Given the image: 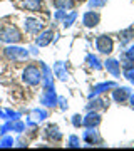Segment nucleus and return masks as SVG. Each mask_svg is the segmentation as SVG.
Wrapping results in <instances>:
<instances>
[{
    "label": "nucleus",
    "mask_w": 134,
    "mask_h": 151,
    "mask_svg": "<svg viewBox=\"0 0 134 151\" xmlns=\"http://www.w3.org/2000/svg\"><path fill=\"white\" fill-rule=\"evenodd\" d=\"M22 79L25 84L29 86H37L42 82V72L37 65H27L24 69V74H22Z\"/></svg>",
    "instance_id": "nucleus-1"
},
{
    "label": "nucleus",
    "mask_w": 134,
    "mask_h": 151,
    "mask_svg": "<svg viewBox=\"0 0 134 151\" xmlns=\"http://www.w3.org/2000/svg\"><path fill=\"white\" fill-rule=\"evenodd\" d=\"M0 40L7 42V44H19V42H22V34L17 27L7 25V27L0 29Z\"/></svg>",
    "instance_id": "nucleus-2"
},
{
    "label": "nucleus",
    "mask_w": 134,
    "mask_h": 151,
    "mask_svg": "<svg viewBox=\"0 0 134 151\" xmlns=\"http://www.w3.org/2000/svg\"><path fill=\"white\" fill-rule=\"evenodd\" d=\"M4 54L9 60H22V59H27L30 52L24 47H17V45H9V47L4 50Z\"/></svg>",
    "instance_id": "nucleus-3"
},
{
    "label": "nucleus",
    "mask_w": 134,
    "mask_h": 151,
    "mask_svg": "<svg viewBox=\"0 0 134 151\" xmlns=\"http://www.w3.org/2000/svg\"><path fill=\"white\" fill-rule=\"evenodd\" d=\"M96 49L101 52V54H111L114 50V42L113 39L109 37V35H99L96 39Z\"/></svg>",
    "instance_id": "nucleus-4"
},
{
    "label": "nucleus",
    "mask_w": 134,
    "mask_h": 151,
    "mask_svg": "<svg viewBox=\"0 0 134 151\" xmlns=\"http://www.w3.org/2000/svg\"><path fill=\"white\" fill-rule=\"evenodd\" d=\"M59 97L55 96V89H44V92L40 94V104L45 108H55Z\"/></svg>",
    "instance_id": "nucleus-5"
},
{
    "label": "nucleus",
    "mask_w": 134,
    "mask_h": 151,
    "mask_svg": "<svg viewBox=\"0 0 134 151\" xmlns=\"http://www.w3.org/2000/svg\"><path fill=\"white\" fill-rule=\"evenodd\" d=\"M82 139L86 145L94 146L101 143V134H99V131H96V128H86V131L82 133Z\"/></svg>",
    "instance_id": "nucleus-6"
},
{
    "label": "nucleus",
    "mask_w": 134,
    "mask_h": 151,
    "mask_svg": "<svg viewBox=\"0 0 134 151\" xmlns=\"http://www.w3.org/2000/svg\"><path fill=\"white\" fill-rule=\"evenodd\" d=\"M99 22H101V14L96 12V10H87L86 14L82 15V24H84L87 29L96 27Z\"/></svg>",
    "instance_id": "nucleus-7"
},
{
    "label": "nucleus",
    "mask_w": 134,
    "mask_h": 151,
    "mask_svg": "<svg viewBox=\"0 0 134 151\" xmlns=\"http://www.w3.org/2000/svg\"><path fill=\"white\" fill-rule=\"evenodd\" d=\"M99 124H101V114L97 111H89L82 118V126L84 128H97Z\"/></svg>",
    "instance_id": "nucleus-8"
},
{
    "label": "nucleus",
    "mask_w": 134,
    "mask_h": 151,
    "mask_svg": "<svg viewBox=\"0 0 134 151\" xmlns=\"http://www.w3.org/2000/svg\"><path fill=\"white\" fill-rule=\"evenodd\" d=\"M44 136L49 141H52V143H59L62 139V133H60L59 126H55V124H49L47 128L44 129Z\"/></svg>",
    "instance_id": "nucleus-9"
},
{
    "label": "nucleus",
    "mask_w": 134,
    "mask_h": 151,
    "mask_svg": "<svg viewBox=\"0 0 134 151\" xmlns=\"http://www.w3.org/2000/svg\"><path fill=\"white\" fill-rule=\"evenodd\" d=\"M24 128H25V124L22 123L20 119H14V121H9V123H5L2 128H0V133L2 134H5L7 131H15V133H22L24 131Z\"/></svg>",
    "instance_id": "nucleus-10"
},
{
    "label": "nucleus",
    "mask_w": 134,
    "mask_h": 151,
    "mask_svg": "<svg viewBox=\"0 0 134 151\" xmlns=\"http://www.w3.org/2000/svg\"><path fill=\"white\" fill-rule=\"evenodd\" d=\"M54 39V30L52 29H49V30H42V32H39V37L35 39V45L37 47H45L49 44L52 42Z\"/></svg>",
    "instance_id": "nucleus-11"
},
{
    "label": "nucleus",
    "mask_w": 134,
    "mask_h": 151,
    "mask_svg": "<svg viewBox=\"0 0 134 151\" xmlns=\"http://www.w3.org/2000/svg\"><path fill=\"white\" fill-rule=\"evenodd\" d=\"M118 84L114 81H107V82H101V84H96V86L92 87V92L89 94V99H92V97L99 96V94H102V92H106L107 89H111V87H116Z\"/></svg>",
    "instance_id": "nucleus-12"
},
{
    "label": "nucleus",
    "mask_w": 134,
    "mask_h": 151,
    "mask_svg": "<svg viewBox=\"0 0 134 151\" xmlns=\"http://www.w3.org/2000/svg\"><path fill=\"white\" fill-rule=\"evenodd\" d=\"M131 96V89L129 87H118L116 86V91H113V99L116 103H126Z\"/></svg>",
    "instance_id": "nucleus-13"
},
{
    "label": "nucleus",
    "mask_w": 134,
    "mask_h": 151,
    "mask_svg": "<svg viewBox=\"0 0 134 151\" xmlns=\"http://www.w3.org/2000/svg\"><path fill=\"white\" fill-rule=\"evenodd\" d=\"M25 30L29 34H39L44 30V24L40 20H37V19H27L25 20Z\"/></svg>",
    "instance_id": "nucleus-14"
},
{
    "label": "nucleus",
    "mask_w": 134,
    "mask_h": 151,
    "mask_svg": "<svg viewBox=\"0 0 134 151\" xmlns=\"http://www.w3.org/2000/svg\"><path fill=\"white\" fill-rule=\"evenodd\" d=\"M104 67L107 69V72H111L114 77H119L121 76V64H119L116 59H107L104 62Z\"/></svg>",
    "instance_id": "nucleus-15"
},
{
    "label": "nucleus",
    "mask_w": 134,
    "mask_h": 151,
    "mask_svg": "<svg viewBox=\"0 0 134 151\" xmlns=\"http://www.w3.org/2000/svg\"><path fill=\"white\" fill-rule=\"evenodd\" d=\"M22 7L30 12H40L44 10L42 0H22Z\"/></svg>",
    "instance_id": "nucleus-16"
},
{
    "label": "nucleus",
    "mask_w": 134,
    "mask_h": 151,
    "mask_svg": "<svg viewBox=\"0 0 134 151\" xmlns=\"http://www.w3.org/2000/svg\"><path fill=\"white\" fill-rule=\"evenodd\" d=\"M133 39H134V27H128L119 32V42H121V45H128Z\"/></svg>",
    "instance_id": "nucleus-17"
},
{
    "label": "nucleus",
    "mask_w": 134,
    "mask_h": 151,
    "mask_svg": "<svg viewBox=\"0 0 134 151\" xmlns=\"http://www.w3.org/2000/svg\"><path fill=\"white\" fill-rule=\"evenodd\" d=\"M52 4L55 9H59V10H72L75 5V0H52Z\"/></svg>",
    "instance_id": "nucleus-18"
},
{
    "label": "nucleus",
    "mask_w": 134,
    "mask_h": 151,
    "mask_svg": "<svg viewBox=\"0 0 134 151\" xmlns=\"http://www.w3.org/2000/svg\"><path fill=\"white\" fill-rule=\"evenodd\" d=\"M54 74L57 76L60 81H67L69 79V72L64 69V62H55L54 64Z\"/></svg>",
    "instance_id": "nucleus-19"
},
{
    "label": "nucleus",
    "mask_w": 134,
    "mask_h": 151,
    "mask_svg": "<svg viewBox=\"0 0 134 151\" xmlns=\"http://www.w3.org/2000/svg\"><path fill=\"white\" fill-rule=\"evenodd\" d=\"M99 108H102V109H106L107 108V103L104 101V99H101V97H92L91 101H89V104H87V109L89 111H96V109H99Z\"/></svg>",
    "instance_id": "nucleus-20"
},
{
    "label": "nucleus",
    "mask_w": 134,
    "mask_h": 151,
    "mask_svg": "<svg viewBox=\"0 0 134 151\" xmlns=\"http://www.w3.org/2000/svg\"><path fill=\"white\" fill-rule=\"evenodd\" d=\"M123 72H124V77L129 79V81L134 84V62H124L123 64Z\"/></svg>",
    "instance_id": "nucleus-21"
},
{
    "label": "nucleus",
    "mask_w": 134,
    "mask_h": 151,
    "mask_svg": "<svg viewBox=\"0 0 134 151\" xmlns=\"http://www.w3.org/2000/svg\"><path fill=\"white\" fill-rule=\"evenodd\" d=\"M86 62H87V65L91 67V69H96V70H101L102 69V64H101V60L97 59L94 54H87V57H86Z\"/></svg>",
    "instance_id": "nucleus-22"
},
{
    "label": "nucleus",
    "mask_w": 134,
    "mask_h": 151,
    "mask_svg": "<svg viewBox=\"0 0 134 151\" xmlns=\"http://www.w3.org/2000/svg\"><path fill=\"white\" fill-rule=\"evenodd\" d=\"M32 116H34V119L37 121V123H40V121H44V119L49 116V113L45 111V109H40V108H35L32 111Z\"/></svg>",
    "instance_id": "nucleus-23"
},
{
    "label": "nucleus",
    "mask_w": 134,
    "mask_h": 151,
    "mask_svg": "<svg viewBox=\"0 0 134 151\" xmlns=\"http://www.w3.org/2000/svg\"><path fill=\"white\" fill-rule=\"evenodd\" d=\"M75 19H77V12H70L69 15H65V17H64V27H65V29L70 27V25L75 22Z\"/></svg>",
    "instance_id": "nucleus-24"
},
{
    "label": "nucleus",
    "mask_w": 134,
    "mask_h": 151,
    "mask_svg": "<svg viewBox=\"0 0 134 151\" xmlns=\"http://www.w3.org/2000/svg\"><path fill=\"white\" fill-rule=\"evenodd\" d=\"M14 139H12L10 136H4V138H0V148H10L14 146Z\"/></svg>",
    "instance_id": "nucleus-25"
},
{
    "label": "nucleus",
    "mask_w": 134,
    "mask_h": 151,
    "mask_svg": "<svg viewBox=\"0 0 134 151\" xmlns=\"http://www.w3.org/2000/svg\"><path fill=\"white\" fill-rule=\"evenodd\" d=\"M124 59L129 60V62H134V45H129L124 52Z\"/></svg>",
    "instance_id": "nucleus-26"
},
{
    "label": "nucleus",
    "mask_w": 134,
    "mask_h": 151,
    "mask_svg": "<svg viewBox=\"0 0 134 151\" xmlns=\"http://www.w3.org/2000/svg\"><path fill=\"white\" fill-rule=\"evenodd\" d=\"M67 146H69V148H79L80 146V139L79 138H77V136H69V141H67Z\"/></svg>",
    "instance_id": "nucleus-27"
},
{
    "label": "nucleus",
    "mask_w": 134,
    "mask_h": 151,
    "mask_svg": "<svg viewBox=\"0 0 134 151\" xmlns=\"http://www.w3.org/2000/svg\"><path fill=\"white\" fill-rule=\"evenodd\" d=\"M106 0H89V7L91 9H97V7H104Z\"/></svg>",
    "instance_id": "nucleus-28"
},
{
    "label": "nucleus",
    "mask_w": 134,
    "mask_h": 151,
    "mask_svg": "<svg viewBox=\"0 0 134 151\" xmlns=\"http://www.w3.org/2000/svg\"><path fill=\"white\" fill-rule=\"evenodd\" d=\"M72 124H74L75 128H80L82 126V116L80 114H74L72 116Z\"/></svg>",
    "instance_id": "nucleus-29"
},
{
    "label": "nucleus",
    "mask_w": 134,
    "mask_h": 151,
    "mask_svg": "<svg viewBox=\"0 0 134 151\" xmlns=\"http://www.w3.org/2000/svg\"><path fill=\"white\" fill-rule=\"evenodd\" d=\"M65 15H67V12H65V10H57V12H55V15H54V17H55L57 20H62V19H64Z\"/></svg>",
    "instance_id": "nucleus-30"
},
{
    "label": "nucleus",
    "mask_w": 134,
    "mask_h": 151,
    "mask_svg": "<svg viewBox=\"0 0 134 151\" xmlns=\"http://www.w3.org/2000/svg\"><path fill=\"white\" fill-rule=\"evenodd\" d=\"M57 103L60 104V109H67V101H65L64 97H59V99H57Z\"/></svg>",
    "instance_id": "nucleus-31"
},
{
    "label": "nucleus",
    "mask_w": 134,
    "mask_h": 151,
    "mask_svg": "<svg viewBox=\"0 0 134 151\" xmlns=\"http://www.w3.org/2000/svg\"><path fill=\"white\" fill-rule=\"evenodd\" d=\"M0 119H7V113L4 109H0Z\"/></svg>",
    "instance_id": "nucleus-32"
},
{
    "label": "nucleus",
    "mask_w": 134,
    "mask_h": 151,
    "mask_svg": "<svg viewBox=\"0 0 134 151\" xmlns=\"http://www.w3.org/2000/svg\"><path fill=\"white\" fill-rule=\"evenodd\" d=\"M129 103H131V106L134 108V94H131V96H129Z\"/></svg>",
    "instance_id": "nucleus-33"
}]
</instances>
